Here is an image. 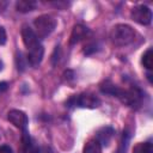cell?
I'll use <instances>...</instances> for the list:
<instances>
[{"mask_svg":"<svg viewBox=\"0 0 153 153\" xmlns=\"http://www.w3.org/2000/svg\"><path fill=\"white\" fill-rule=\"evenodd\" d=\"M116 97L123 104H126L128 106H131V108H136L141 104L142 92L136 86H131L130 88H120L118 87Z\"/></svg>","mask_w":153,"mask_h":153,"instance_id":"3957f363","label":"cell"},{"mask_svg":"<svg viewBox=\"0 0 153 153\" xmlns=\"http://www.w3.org/2000/svg\"><path fill=\"white\" fill-rule=\"evenodd\" d=\"M0 153H12V149L10 146L2 145V146H0Z\"/></svg>","mask_w":153,"mask_h":153,"instance_id":"ac0fdd59","label":"cell"},{"mask_svg":"<svg viewBox=\"0 0 153 153\" xmlns=\"http://www.w3.org/2000/svg\"><path fill=\"white\" fill-rule=\"evenodd\" d=\"M82 153H102V145L97 139H90L85 143Z\"/></svg>","mask_w":153,"mask_h":153,"instance_id":"7c38bea8","label":"cell"},{"mask_svg":"<svg viewBox=\"0 0 153 153\" xmlns=\"http://www.w3.org/2000/svg\"><path fill=\"white\" fill-rule=\"evenodd\" d=\"M22 39H23V43H24V45L26 47V49H27V51L29 50H32V49H35V48H37V47H39V45H42L41 44V42H39V38L37 37V35L35 33V31L32 30V29H30L27 25H24L23 27H22Z\"/></svg>","mask_w":153,"mask_h":153,"instance_id":"8992f818","label":"cell"},{"mask_svg":"<svg viewBox=\"0 0 153 153\" xmlns=\"http://www.w3.org/2000/svg\"><path fill=\"white\" fill-rule=\"evenodd\" d=\"M43 55H44V48H43V45H39V47H37V48L27 51L26 60H27V62L32 67H37L42 62Z\"/></svg>","mask_w":153,"mask_h":153,"instance_id":"9c48e42d","label":"cell"},{"mask_svg":"<svg viewBox=\"0 0 153 153\" xmlns=\"http://www.w3.org/2000/svg\"><path fill=\"white\" fill-rule=\"evenodd\" d=\"M56 19L50 14H42L33 20V26L36 29L35 33L38 38L48 37L56 27Z\"/></svg>","mask_w":153,"mask_h":153,"instance_id":"7a4b0ae2","label":"cell"},{"mask_svg":"<svg viewBox=\"0 0 153 153\" xmlns=\"http://www.w3.org/2000/svg\"><path fill=\"white\" fill-rule=\"evenodd\" d=\"M129 140H130V134H129L127 130H126V131H123L122 141H121V145H120V148H118V153H126Z\"/></svg>","mask_w":153,"mask_h":153,"instance_id":"2e32d148","label":"cell"},{"mask_svg":"<svg viewBox=\"0 0 153 153\" xmlns=\"http://www.w3.org/2000/svg\"><path fill=\"white\" fill-rule=\"evenodd\" d=\"M135 38V31L127 24H117L111 29L110 39L117 47H124L130 44Z\"/></svg>","mask_w":153,"mask_h":153,"instance_id":"6da1fadb","label":"cell"},{"mask_svg":"<svg viewBox=\"0 0 153 153\" xmlns=\"http://www.w3.org/2000/svg\"><path fill=\"white\" fill-rule=\"evenodd\" d=\"M7 41V35H6V30L0 26V45H4Z\"/></svg>","mask_w":153,"mask_h":153,"instance_id":"e0dca14e","label":"cell"},{"mask_svg":"<svg viewBox=\"0 0 153 153\" xmlns=\"http://www.w3.org/2000/svg\"><path fill=\"white\" fill-rule=\"evenodd\" d=\"M37 6V2L33 1V0H19L16 2V8L18 12H22V13H27V12H31L36 8Z\"/></svg>","mask_w":153,"mask_h":153,"instance_id":"8fae6325","label":"cell"},{"mask_svg":"<svg viewBox=\"0 0 153 153\" xmlns=\"http://www.w3.org/2000/svg\"><path fill=\"white\" fill-rule=\"evenodd\" d=\"M117 90H118V87H117L116 85H114V84H112L111 81H109V80H106V81H104L103 84H100V91H102L103 93L111 94V96H116Z\"/></svg>","mask_w":153,"mask_h":153,"instance_id":"4fadbf2b","label":"cell"},{"mask_svg":"<svg viewBox=\"0 0 153 153\" xmlns=\"http://www.w3.org/2000/svg\"><path fill=\"white\" fill-rule=\"evenodd\" d=\"M142 65L148 71H151L153 68V50L151 48L147 49L146 53L142 55Z\"/></svg>","mask_w":153,"mask_h":153,"instance_id":"5bb4252c","label":"cell"},{"mask_svg":"<svg viewBox=\"0 0 153 153\" xmlns=\"http://www.w3.org/2000/svg\"><path fill=\"white\" fill-rule=\"evenodd\" d=\"M7 87H8V84H7V82H5V81L0 82V93H1V92H4V91H6V90H7Z\"/></svg>","mask_w":153,"mask_h":153,"instance_id":"d6986e66","label":"cell"},{"mask_svg":"<svg viewBox=\"0 0 153 153\" xmlns=\"http://www.w3.org/2000/svg\"><path fill=\"white\" fill-rule=\"evenodd\" d=\"M88 32H90V30L86 26H84L81 24L75 25L73 27L72 33H71V37H69V44L73 45V44L79 43L80 41H82L84 38H86V36L88 35Z\"/></svg>","mask_w":153,"mask_h":153,"instance_id":"ba28073f","label":"cell"},{"mask_svg":"<svg viewBox=\"0 0 153 153\" xmlns=\"http://www.w3.org/2000/svg\"><path fill=\"white\" fill-rule=\"evenodd\" d=\"M100 104V100L91 94V93H81L78 96H73L68 99V106H79V108H87V109H96Z\"/></svg>","mask_w":153,"mask_h":153,"instance_id":"277c9868","label":"cell"},{"mask_svg":"<svg viewBox=\"0 0 153 153\" xmlns=\"http://www.w3.org/2000/svg\"><path fill=\"white\" fill-rule=\"evenodd\" d=\"M115 134V130L111 127H103L97 131V140L99 141V143L103 146H109L112 136Z\"/></svg>","mask_w":153,"mask_h":153,"instance_id":"30bf717a","label":"cell"},{"mask_svg":"<svg viewBox=\"0 0 153 153\" xmlns=\"http://www.w3.org/2000/svg\"><path fill=\"white\" fill-rule=\"evenodd\" d=\"M7 120H8L14 127L22 129L23 131H24V130H27L29 120H27V116H26V114H25L24 111L13 109V110L8 111V114H7Z\"/></svg>","mask_w":153,"mask_h":153,"instance_id":"52a82bcc","label":"cell"},{"mask_svg":"<svg viewBox=\"0 0 153 153\" xmlns=\"http://www.w3.org/2000/svg\"><path fill=\"white\" fill-rule=\"evenodd\" d=\"M153 147L149 142H139L133 147V153H152Z\"/></svg>","mask_w":153,"mask_h":153,"instance_id":"9a60e30c","label":"cell"},{"mask_svg":"<svg viewBox=\"0 0 153 153\" xmlns=\"http://www.w3.org/2000/svg\"><path fill=\"white\" fill-rule=\"evenodd\" d=\"M131 19L140 25H149L152 22V11L145 5H137L130 11Z\"/></svg>","mask_w":153,"mask_h":153,"instance_id":"5b68a950","label":"cell"},{"mask_svg":"<svg viewBox=\"0 0 153 153\" xmlns=\"http://www.w3.org/2000/svg\"><path fill=\"white\" fill-rule=\"evenodd\" d=\"M1 69H2V61L0 60V71H1Z\"/></svg>","mask_w":153,"mask_h":153,"instance_id":"ffe728a7","label":"cell"}]
</instances>
